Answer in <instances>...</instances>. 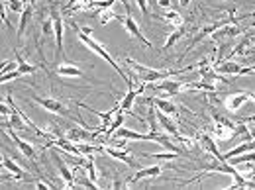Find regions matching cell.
Masks as SVG:
<instances>
[{
	"mask_svg": "<svg viewBox=\"0 0 255 190\" xmlns=\"http://www.w3.org/2000/svg\"><path fill=\"white\" fill-rule=\"evenodd\" d=\"M87 177L93 181V183H98V171H96V161L95 155H89L87 157Z\"/></svg>",
	"mask_w": 255,
	"mask_h": 190,
	"instance_id": "obj_28",
	"label": "cell"
},
{
	"mask_svg": "<svg viewBox=\"0 0 255 190\" xmlns=\"http://www.w3.org/2000/svg\"><path fill=\"white\" fill-rule=\"evenodd\" d=\"M147 102H149V104H153L157 110L165 112L167 116H173V118H175V116L179 114L177 106H175L171 100H167V98H153V96H149V98H147Z\"/></svg>",
	"mask_w": 255,
	"mask_h": 190,
	"instance_id": "obj_18",
	"label": "cell"
},
{
	"mask_svg": "<svg viewBox=\"0 0 255 190\" xmlns=\"http://www.w3.org/2000/svg\"><path fill=\"white\" fill-rule=\"evenodd\" d=\"M124 63H126L128 69H131L135 73V77L139 79L141 85H149V83H157L159 79H169V77H179L183 75L181 69H175V71H157V69H149V67H143L137 61L129 59V57H124Z\"/></svg>",
	"mask_w": 255,
	"mask_h": 190,
	"instance_id": "obj_2",
	"label": "cell"
},
{
	"mask_svg": "<svg viewBox=\"0 0 255 190\" xmlns=\"http://www.w3.org/2000/svg\"><path fill=\"white\" fill-rule=\"evenodd\" d=\"M196 141H198V145L202 147V151H206V153H210L212 157L222 159V153L218 151V145H216V139H214V135H210V133H206V131H202V133H198V137H196Z\"/></svg>",
	"mask_w": 255,
	"mask_h": 190,
	"instance_id": "obj_10",
	"label": "cell"
},
{
	"mask_svg": "<svg viewBox=\"0 0 255 190\" xmlns=\"http://www.w3.org/2000/svg\"><path fill=\"white\" fill-rule=\"evenodd\" d=\"M16 69H18V61H6V63H2V75L12 73V71H16Z\"/></svg>",
	"mask_w": 255,
	"mask_h": 190,
	"instance_id": "obj_30",
	"label": "cell"
},
{
	"mask_svg": "<svg viewBox=\"0 0 255 190\" xmlns=\"http://www.w3.org/2000/svg\"><path fill=\"white\" fill-rule=\"evenodd\" d=\"M210 118H212V135L218 139V141H230L238 135V124H234L232 120L224 118L222 114L218 112H210Z\"/></svg>",
	"mask_w": 255,
	"mask_h": 190,
	"instance_id": "obj_3",
	"label": "cell"
},
{
	"mask_svg": "<svg viewBox=\"0 0 255 190\" xmlns=\"http://www.w3.org/2000/svg\"><path fill=\"white\" fill-rule=\"evenodd\" d=\"M118 22H122V26L126 28V32L129 33L131 37H135L137 41H141L145 47H153V45H151V41H149V39H145V35L141 33L139 26H137V22L133 20V16H131V14H126V16H118Z\"/></svg>",
	"mask_w": 255,
	"mask_h": 190,
	"instance_id": "obj_8",
	"label": "cell"
},
{
	"mask_svg": "<svg viewBox=\"0 0 255 190\" xmlns=\"http://www.w3.org/2000/svg\"><path fill=\"white\" fill-rule=\"evenodd\" d=\"M163 20H165L167 24H171L173 28H181V26H185V18H183L177 10H167L165 16H163Z\"/></svg>",
	"mask_w": 255,
	"mask_h": 190,
	"instance_id": "obj_24",
	"label": "cell"
},
{
	"mask_svg": "<svg viewBox=\"0 0 255 190\" xmlns=\"http://www.w3.org/2000/svg\"><path fill=\"white\" fill-rule=\"evenodd\" d=\"M6 133L16 141V145H18V149L22 151V155L26 159H30V161H35V149H33V145L30 143V141H26V139H20L14 131H12V127L6 126Z\"/></svg>",
	"mask_w": 255,
	"mask_h": 190,
	"instance_id": "obj_13",
	"label": "cell"
},
{
	"mask_svg": "<svg viewBox=\"0 0 255 190\" xmlns=\"http://www.w3.org/2000/svg\"><path fill=\"white\" fill-rule=\"evenodd\" d=\"M157 4H159L161 8H169L171 6V0H157Z\"/></svg>",
	"mask_w": 255,
	"mask_h": 190,
	"instance_id": "obj_36",
	"label": "cell"
},
{
	"mask_svg": "<svg viewBox=\"0 0 255 190\" xmlns=\"http://www.w3.org/2000/svg\"><path fill=\"white\" fill-rule=\"evenodd\" d=\"M161 173H163V167H161V165H151V167L139 169L128 183H129V185H135V183H139V181H143V179H155V177H159Z\"/></svg>",
	"mask_w": 255,
	"mask_h": 190,
	"instance_id": "obj_14",
	"label": "cell"
},
{
	"mask_svg": "<svg viewBox=\"0 0 255 190\" xmlns=\"http://www.w3.org/2000/svg\"><path fill=\"white\" fill-rule=\"evenodd\" d=\"M187 89L191 91H202V93H216V85L214 83H206V81H187Z\"/></svg>",
	"mask_w": 255,
	"mask_h": 190,
	"instance_id": "obj_25",
	"label": "cell"
},
{
	"mask_svg": "<svg viewBox=\"0 0 255 190\" xmlns=\"http://www.w3.org/2000/svg\"><path fill=\"white\" fill-rule=\"evenodd\" d=\"M98 22L104 26V24H108V22H112V20H118V14L114 12V8H106V10H100L98 12Z\"/></svg>",
	"mask_w": 255,
	"mask_h": 190,
	"instance_id": "obj_29",
	"label": "cell"
},
{
	"mask_svg": "<svg viewBox=\"0 0 255 190\" xmlns=\"http://www.w3.org/2000/svg\"><path fill=\"white\" fill-rule=\"evenodd\" d=\"M157 120H159V126L163 131H167L171 137H175V139H179L181 137V131H179V126H177V122L173 120V116H167L165 112H161L157 110Z\"/></svg>",
	"mask_w": 255,
	"mask_h": 190,
	"instance_id": "obj_12",
	"label": "cell"
},
{
	"mask_svg": "<svg viewBox=\"0 0 255 190\" xmlns=\"http://www.w3.org/2000/svg\"><path fill=\"white\" fill-rule=\"evenodd\" d=\"M49 14H51V18H53V39H55V61L63 55V37H65V22L63 18H61V14L57 12V6H51V10H49Z\"/></svg>",
	"mask_w": 255,
	"mask_h": 190,
	"instance_id": "obj_4",
	"label": "cell"
},
{
	"mask_svg": "<svg viewBox=\"0 0 255 190\" xmlns=\"http://www.w3.org/2000/svg\"><path fill=\"white\" fill-rule=\"evenodd\" d=\"M32 14H33V4H26V8H24V12L20 14V28H18V37L22 39V35L26 32V28H28V24H30V20H32Z\"/></svg>",
	"mask_w": 255,
	"mask_h": 190,
	"instance_id": "obj_22",
	"label": "cell"
},
{
	"mask_svg": "<svg viewBox=\"0 0 255 190\" xmlns=\"http://www.w3.org/2000/svg\"><path fill=\"white\" fill-rule=\"evenodd\" d=\"M16 61H18V71H20L22 77H24V75H35L37 69H39V67H35V65L28 63L20 51H16ZM41 69H43V67H41Z\"/></svg>",
	"mask_w": 255,
	"mask_h": 190,
	"instance_id": "obj_23",
	"label": "cell"
},
{
	"mask_svg": "<svg viewBox=\"0 0 255 190\" xmlns=\"http://www.w3.org/2000/svg\"><path fill=\"white\" fill-rule=\"evenodd\" d=\"M179 4H181L183 8H189V6H191V0H179Z\"/></svg>",
	"mask_w": 255,
	"mask_h": 190,
	"instance_id": "obj_38",
	"label": "cell"
},
{
	"mask_svg": "<svg viewBox=\"0 0 255 190\" xmlns=\"http://www.w3.org/2000/svg\"><path fill=\"white\" fill-rule=\"evenodd\" d=\"M2 167H4L6 171H10V173H12L18 181H22V183H30V181H32V179L28 177V173H26L20 165H16L10 157H2Z\"/></svg>",
	"mask_w": 255,
	"mask_h": 190,
	"instance_id": "obj_17",
	"label": "cell"
},
{
	"mask_svg": "<svg viewBox=\"0 0 255 190\" xmlns=\"http://www.w3.org/2000/svg\"><path fill=\"white\" fill-rule=\"evenodd\" d=\"M224 24H226V22H210V24H204V26L198 30V33H196V35H194V37L191 39V41H189V45H187V49H185L183 57H185L187 53H191L192 49H194V47H196L200 41H204L206 37H210V35H212L214 32H218V30L222 28ZM183 57H181V59H183Z\"/></svg>",
	"mask_w": 255,
	"mask_h": 190,
	"instance_id": "obj_7",
	"label": "cell"
},
{
	"mask_svg": "<svg viewBox=\"0 0 255 190\" xmlns=\"http://www.w3.org/2000/svg\"><path fill=\"white\" fill-rule=\"evenodd\" d=\"M71 28L77 32V37H79V41H81L85 47H89L91 51H95L98 57H102L106 63L110 65V67H112V69H114V71H116V73H118V75L124 79V83L128 85V89H133V83H131V79H129L126 73L120 69V65L116 63V59H114V57H112V55H110V53L104 49V45H102V43H98L95 37H93V35H87V33L81 32V26H77L75 22H71Z\"/></svg>",
	"mask_w": 255,
	"mask_h": 190,
	"instance_id": "obj_1",
	"label": "cell"
},
{
	"mask_svg": "<svg viewBox=\"0 0 255 190\" xmlns=\"http://www.w3.org/2000/svg\"><path fill=\"white\" fill-rule=\"evenodd\" d=\"M33 185H35L37 189H53V185H49V183H43V181H39V179H35V181H33Z\"/></svg>",
	"mask_w": 255,
	"mask_h": 190,
	"instance_id": "obj_34",
	"label": "cell"
},
{
	"mask_svg": "<svg viewBox=\"0 0 255 190\" xmlns=\"http://www.w3.org/2000/svg\"><path fill=\"white\" fill-rule=\"evenodd\" d=\"M53 157V161H55V165H57V171H59V175H61V179H63V183L69 187V189H73L75 187V173L65 165V161L59 155H51Z\"/></svg>",
	"mask_w": 255,
	"mask_h": 190,
	"instance_id": "obj_16",
	"label": "cell"
},
{
	"mask_svg": "<svg viewBox=\"0 0 255 190\" xmlns=\"http://www.w3.org/2000/svg\"><path fill=\"white\" fill-rule=\"evenodd\" d=\"M153 91H163L167 96H177L181 95L183 89H187V79H163V81H157L153 87Z\"/></svg>",
	"mask_w": 255,
	"mask_h": 190,
	"instance_id": "obj_6",
	"label": "cell"
},
{
	"mask_svg": "<svg viewBox=\"0 0 255 190\" xmlns=\"http://www.w3.org/2000/svg\"><path fill=\"white\" fill-rule=\"evenodd\" d=\"M254 183H255V179H254Z\"/></svg>",
	"mask_w": 255,
	"mask_h": 190,
	"instance_id": "obj_39",
	"label": "cell"
},
{
	"mask_svg": "<svg viewBox=\"0 0 255 190\" xmlns=\"http://www.w3.org/2000/svg\"><path fill=\"white\" fill-rule=\"evenodd\" d=\"M39 30H41V33H43L45 37H53V35H55V32H53V18H51V14H47V16L41 18V22H39Z\"/></svg>",
	"mask_w": 255,
	"mask_h": 190,
	"instance_id": "obj_26",
	"label": "cell"
},
{
	"mask_svg": "<svg viewBox=\"0 0 255 190\" xmlns=\"http://www.w3.org/2000/svg\"><path fill=\"white\" fill-rule=\"evenodd\" d=\"M16 77H22L18 69H16V71H12V73H6V75H2V79H0V81H2V85H4V83H10V81H14Z\"/></svg>",
	"mask_w": 255,
	"mask_h": 190,
	"instance_id": "obj_31",
	"label": "cell"
},
{
	"mask_svg": "<svg viewBox=\"0 0 255 190\" xmlns=\"http://www.w3.org/2000/svg\"><path fill=\"white\" fill-rule=\"evenodd\" d=\"M0 16H2V22L6 24V28H8V30H14V28H12V24H10V20H8V14H6V4H4V2H2V12H0Z\"/></svg>",
	"mask_w": 255,
	"mask_h": 190,
	"instance_id": "obj_32",
	"label": "cell"
},
{
	"mask_svg": "<svg viewBox=\"0 0 255 190\" xmlns=\"http://www.w3.org/2000/svg\"><path fill=\"white\" fill-rule=\"evenodd\" d=\"M254 41H255L254 33H246V35L240 39V43H238V45H234V49L230 51L228 59H224V61H232V59H234V57H238V55H240V57H244V55L248 53V47H250Z\"/></svg>",
	"mask_w": 255,
	"mask_h": 190,
	"instance_id": "obj_15",
	"label": "cell"
},
{
	"mask_svg": "<svg viewBox=\"0 0 255 190\" xmlns=\"http://www.w3.org/2000/svg\"><path fill=\"white\" fill-rule=\"evenodd\" d=\"M145 159H153V161H173V159H179L181 153H175V151H167V153H143Z\"/></svg>",
	"mask_w": 255,
	"mask_h": 190,
	"instance_id": "obj_27",
	"label": "cell"
},
{
	"mask_svg": "<svg viewBox=\"0 0 255 190\" xmlns=\"http://www.w3.org/2000/svg\"><path fill=\"white\" fill-rule=\"evenodd\" d=\"M30 102H37L43 110H47V112H51V114H57V116H63V118H71V112H69V108L65 106L61 100H57V98H43V96H33Z\"/></svg>",
	"mask_w": 255,
	"mask_h": 190,
	"instance_id": "obj_5",
	"label": "cell"
},
{
	"mask_svg": "<svg viewBox=\"0 0 255 190\" xmlns=\"http://www.w3.org/2000/svg\"><path fill=\"white\" fill-rule=\"evenodd\" d=\"M81 32L87 33V35H93V28H89V26H83V28H81Z\"/></svg>",
	"mask_w": 255,
	"mask_h": 190,
	"instance_id": "obj_37",
	"label": "cell"
},
{
	"mask_svg": "<svg viewBox=\"0 0 255 190\" xmlns=\"http://www.w3.org/2000/svg\"><path fill=\"white\" fill-rule=\"evenodd\" d=\"M79 2H81V0H67V6H65V12H69V10H71L73 6H77Z\"/></svg>",
	"mask_w": 255,
	"mask_h": 190,
	"instance_id": "obj_35",
	"label": "cell"
},
{
	"mask_svg": "<svg viewBox=\"0 0 255 190\" xmlns=\"http://www.w3.org/2000/svg\"><path fill=\"white\" fill-rule=\"evenodd\" d=\"M102 153H106L108 157L118 159V161L126 163V165H129L131 169H137V161L131 159V155L128 153L126 149H118V147H110V145H106V147H102Z\"/></svg>",
	"mask_w": 255,
	"mask_h": 190,
	"instance_id": "obj_11",
	"label": "cell"
},
{
	"mask_svg": "<svg viewBox=\"0 0 255 190\" xmlns=\"http://www.w3.org/2000/svg\"><path fill=\"white\" fill-rule=\"evenodd\" d=\"M187 35V26H181V28H175V32H171L167 35V39H165V43H163V51H169L179 39H183Z\"/></svg>",
	"mask_w": 255,
	"mask_h": 190,
	"instance_id": "obj_20",
	"label": "cell"
},
{
	"mask_svg": "<svg viewBox=\"0 0 255 190\" xmlns=\"http://www.w3.org/2000/svg\"><path fill=\"white\" fill-rule=\"evenodd\" d=\"M55 73L59 77H83V69H79L77 65L71 63V61H65V63L57 65Z\"/></svg>",
	"mask_w": 255,
	"mask_h": 190,
	"instance_id": "obj_19",
	"label": "cell"
},
{
	"mask_svg": "<svg viewBox=\"0 0 255 190\" xmlns=\"http://www.w3.org/2000/svg\"><path fill=\"white\" fill-rule=\"evenodd\" d=\"M135 2H137V6H139L141 14L147 18V16H149V6H147V0H135Z\"/></svg>",
	"mask_w": 255,
	"mask_h": 190,
	"instance_id": "obj_33",
	"label": "cell"
},
{
	"mask_svg": "<svg viewBox=\"0 0 255 190\" xmlns=\"http://www.w3.org/2000/svg\"><path fill=\"white\" fill-rule=\"evenodd\" d=\"M248 100H254L255 102V93H248V91H240V93H234L224 100V108L228 112H238Z\"/></svg>",
	"mask_w": 255,
	"mask_h": 190,
	"instance_id": "obj_9",
	"label": "cell"
},
{
	"mask_svg": "<svg viewBox=\"0 0 255 190\" xmlns=\"http://www.w3.org/2000/svg\"><path fill=\"white\" fill-rule=\"evenodd\" d=\"M124 122H126V114L122 112V106H120V112L114 116V122H112V124H110V127L106 129V135H104V141H102V143H106V141H108V139L114 135V131H116V129H120V127L124 126Z\"/></svg>",
	"mask_w": 255,
	"mask_h": 190,
	"instance_id": "obj_21",
	"label": "cell"
}]
</instances>
